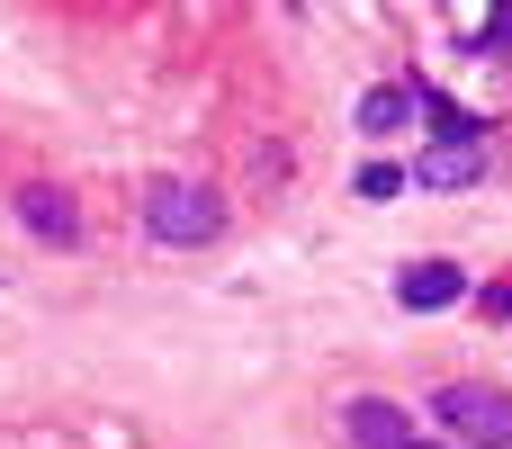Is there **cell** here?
I'll return each mask as SVG.
<instances>
[{"instance_id": "11", "label": "cell", "mask_w": 512, "mask_h": 449, "mask_svg": "<svg viewBox=\"0 0 512 449\" xmlns=\"http://www.w3.org/2000/svg\"><path fill=\"white\" fill-rule=\"evenodd\" d=\"M414 449H423V441H414Z\"/></svg>"}, {"instance_id": "3", "label": "cell", "mask_w": 512, "mask_h": 449, "mask_svg": "<svg viewBox=\"0 0 512 449\" xmlns=\"http://www.w3.org/2000/svg\"><path fill=\"white\" fill-rule=\"evenodd\" d=\"M414 180H423V189H441V198L477 189V180H486V135H450V144H432V153L414 162Z\"/></svg>"}, {"instance_id": "10", "label": "cell", "mask_w": 512, "mask_h": 449, "mask_svg": "<svg viewBox=\"0 0 512 449\" xmlns=\"http://www.w3.org/2000/svg\"><path fill=\"white\" fill-rule=\"evenodd\" d=\"M486 315H512V279H504V288H486Z\"/></svg>"}, {"instance_id": "1", "label": "cell", "mask_w": 512, "mask_h": 449, "mask_svg": "<svg viewBox=\"0 0 512 449\" xmlns=\"http://www.w3.org/2000/svg\"><path fill=\"white\" fill-rule=\"evenodd\" d=\"M144 234L171 243V252L216 243V234H225V198H216L207 180H153V189H144Z\"/></svg>"}, {"instance_id": "8", "label": "cell", "mask_w": 512, "mask_h": 449, "mask_svg": "<svg viewBox=\"0 0 512 449\" xmlns=\"http://www.w3.org/2000/svg\"><path fill=\"white\" fill-rule=\"evenodd\" d=\"M396 189H405V171H396V162H369V171H360V198H378V207H387Z\"/></svg>"}, {"instance_id": "5", "label": "cell", "mask_w": 512, "mask_h": 449, "mask_svg": "<svg viewBox=\"0 0 512 449\" xmlns=\"http://www.w3.org/2000/svg\"><path fill=\"white\" fill-rule=\"evenodd\" d=\"M396 297H405V315H441V306L468 297V270L459 261H405L396 270Z\"/></svg>"}, {"instance_id": "6", "label": "cell", "mask_w": 512, "mask_h": 449, "mask_svg": "<svg viewBox=\"0 0 512 449\" xmlns=\"http://www.w3.org/2000/svg\"><path fill=\"white\" fill-rule=\"evenodd\" d=\"M342 432L360 449H414V423H405L396 396H351V405H342Z\"/></svg>"}, {"instance_id": "9", "label": "cell", "mask_w": 512, "mask_h": 449, "mask_svg": "<svg viewBox=\"0 0 512 449\" xmlns=\"http://www.w3.org/2000/svg\"><path fill=\"white\" fill-rule=\"evenodd\" d=\"M486 54H512V9H495V18H486Z\"/></svg>"}, {"instance_id": "7", "label": "cell", "mask_w": 512, "mask_h": 449, "mask_svg": "<svg viewBox=\"0 0 512 449\" xmlns=\"http://www.w3.org/2000/svg\"><path fill=\"white\" fill-rule=\"evenodd\" d=\"M405 117H414V90H405V81H378V90L360 99V135H396Z\"/></svg>"}, {"instance_id": "2", "label": "cell", "mask_w": 512, "mask_h": 449, "mask_svg": "<svg viewBox=\"0 0 512 449\" xmlns=\"http://www.w3.org/2000/svg\"><path fill=\"white\" fill-rule=\"evenodd\" d=\"M432 414H441V432L459 449H512V396L486 387V378H450L432 396Z\"/></svg>"}, {"instance_id": "4", "label": "cell", "mask_w": 512, "mask_h": 449, "mask_svg": "<svg viewBox=\"0 0 512 449\" xmlns=\"http://www.w3.org/2000/svg\"><path fill=\"white\" fill-rule=\"evenodd\" d=\"M18 225L36 234V243H81V207H72V189H54V180H27L18 189Z\"/></svg>"}]
</instances>
